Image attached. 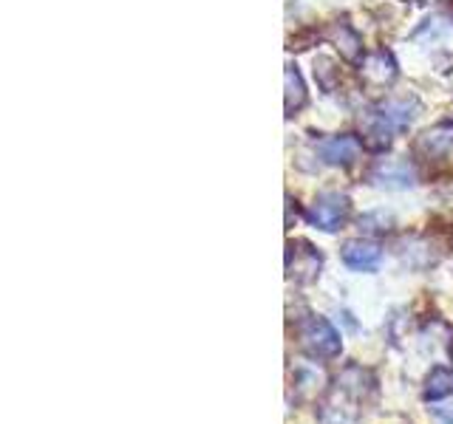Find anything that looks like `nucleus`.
Returning a JSON list of instances; mask_svg holds the SVG:
<instances>
[{
  "label": "nucleus",
  "instance_id": "6",
  "mask_svg": "<svg viewBox=\"0 0 453 424\" xmlns=\"http://www.w3.org/2000/svg\"><path fill=\"white\" fill-rule=\"evenodd\" d=\"M360 80L365 88H372V91H382V88H388V85L396 80V63H394V57L388 51H372V54H365L363 60H360Z\"/></svg>",
  "mask_w": 453,
  "mask_h": 424
},
{
  "label": "nucleus",
  "instance_id": "12",
  "mask_svg": "<svg viewBox=\"0 0 453 424\" xmlns=\"http://www.w3.org/2000/svg\"><path fill=\"white\" fill-rule=\"evenodd\" d=\"M283 80H287V117H295V113L306 105V85L295 65H287Z\"/></svg>",
  "mask_w": 453,
  "mask_h": 424
},
{
  "label": "nucleus",
  "instance_id": "5",
  "mask_svg": "<svg viewBox=\"0 0 453 424\" xmlns=\"http://www.w3.org/2000/svg\"><path fill=\"white\" fill-rule=\"evenodd\" d=\"M414 150L422 155V159H428V162H445V164H450L453 162V125L442 122V125L431 127V131H425L417 139Z\"/></svg>",
  "mask_w": 453,
  "mask_h": 424
},
{
  "label": "nucleus",
  "instance_id": "14",
  "mask_svg": "<svg viewBox=\"0 0 453 424\" xmlns=\"http://www.w3.org/2000/svg\"><path fill=\"white\" fill-rule=\"evenodd\" d=\"M391 226H394V218L386 216L382 209H377V212H365V216L360 218V230H363V232L386 235V232L391 230Z\"/></svg>",
  "mask_w": 453,
  "mask_h": 424
},
{
  "label": "nucleus",
  "instance_id": "1",
  "mask_svg": "<svg viewBox=\"0 0 453 424\" xmlns=\"http://www.w3.org/2000/svg\"><path fill=\"white\" fill-rule=\"evenodd\" d=\"M297 343L311 360H334L343 351V339L326 317H303L297 322Z\"/></svg>",
  "mask_w": 453,
  "mask_h": 424
},
{
  "label": "nucleus",
  "instance_id": "13",
  "mask_svg": "<svg viewBox=\"0 0 453 424\" xmlns=\"http://www.w3.org/2000/svg\"><path fill=\"white\" fill-rule=\"evenodd\" d=\"M417 102L414 99H388V102L380 105V113L386 117L394 127H405L411 125V119L417 117Z\"/></svg>",
  "mask_w": 453,
  "mask_h": 424
},
{
  "label": "nucleus",
  "instance_id": "8",
  "mask_svg": "<svg viewBox=\"0 0 453 424\" xmlns=\"http://www.w3.org/2000/svg\"><path fill=\"white\" fill-rule=\"evenodd\" d=\"M360 139L354 136H332V139H320L318 141V153L326 164H334V167H349L357 162L360 155Z\"/></svg>",
  "mask_w": 453,
  "mask_h": 424
},
{
  "label": "nucleus",
  "instance_id": "15",
  "mask_svg": "<svg viewBox=\"0 0 453 424\" xmlns=\"http://www.w3.org/2000/svg\"><path fill=\"white\" fill-rule=\"evenodd\" d=\"M431 419L434 424H453V405H434Z\"/></svg>",
  "mask_w": 453,
  "mask_h": 424
},
{
  "label": "nucleus",
  "instance_id": "4",
  "mask_svg": "<svg viewBox=\"0 0 453 424\" xmlns=\"http://www.w3.org/2000/svg\"><path fill=\"white\" fill-rule=\"evenodd\" d=\"M372 184L377 187H386V190H408L417 184V173L405 159H380L372 173H368Z\"/></svg>",
  "mask_w": 453,
  "mask_h": 424
},
{
  "label": "nucleus",
  "instance_id": "10",
  "mask_svg": "<svg viewBox=\"0 0 453 424\" xmlns=\"http://www.w3.org/2000/svg\"><path fill=\"white\" fill-rule=\"evenodd\" d=\"M360 131H363V145L368 150H386L391 145V133L396 127L382 117L380 108L374 113H368V117L360 122Z\"/></svg>",
  "mask_w": 453,
  "mask_h": 424
},
{
  "label": "nucleus",
  "instance_id": "3",
  "mask_svg": "<svg viewBox=\"0 0 453 424\" xmlns=\"http://www.w3.org/2000/svg\"><path fill=\"white\" fill-rule=\"evenodd\" d=\"M323 254L309 240H289L287 244V277L295 283H311L320 275Z\"/></svg>",
  "mask_w": 453,
  "mask_h": 424
},
{
  "label": "nucleus",
  "instance_id": "2",
  "mask_svg": "<svg viewBox=\"0 0 453 424\" xmlns=\"http://www.w3.org/2000/svg\"><path fill=\"white\" fill-rule=\"evenodd\" d=\"M349 209H351V204H349L346 195H340V193H323V195H318L315 201L309 204L306 221L315 226V230L337 232L340 226L346 223Z\"/></svg>",
  "mask_w": 453,
  "mask_h": 424
},
{
  "label": "nucleus",
  "instance_id": "9",
  "mask_svg": "<svg viewBox=\"0 0 453 424\" xmlns=\"http://www.w3.org/2000/svg\"><path fill=\"white\" fill-rule=\"evenodd\" d=\"M326 40L332 42V46L343 54V60L349 63H357L360 54H363V42H360V34L354 32V28L346 23V20H337L326 28Z\"/></svg>",
  "mask_w": 453,
  "mask_h": 424
},
{
  "label": "nucleus",
  "instance_id": "11",
  "mask_svg": "<svg viewBox=\"0 0 453 424\" xmlns=\"http://www.w3.org/2000/svg\"><path fill=\"white\" fill-rule=\"evenodd\" d=\"M453 396V371L445 365L431 367L428 379H425V399L428 402H442Z\"/></svg>",
  "mask_w": 453,
  "mask_h": 424
},
{
  "label": "nucleus",
  "instance_id": "7",
  "mask_svg": "<svg viewBox=\"0 0 453 424\" xmlns=\"http://www.w3.org/2000/svg\"><path fill=\"white\" fill-rule=\"evenodd\" d=\"M340 258H343V263L349 269H354V272H377V266L382 261V249L374 244V240L354 238V240H346L343 244Z\"/></svg>",
  "mask_w": 453,
  "mask_h": 424
}]
</instances>
